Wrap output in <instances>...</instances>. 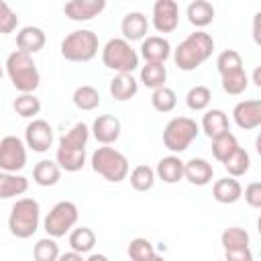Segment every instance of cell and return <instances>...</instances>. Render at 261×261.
Instances as JSON below:
<instances>
[{
  "label": "cell",
  "mask_w": 261,
  "mask_h": 261,
  "mask_svg": "<svg viewBox=\"0 0 261 261\" xmlns=\"http://www.w3.org/2000/svg\"><path fill=\"white\" fill-rule=\"evenodd\" d=\"M214 51V39L204 33L196 31L190 33L173 51V61L181 71H194L198 69Z\"/></svg>",
  "instance_id": "obj_1"
},
{
  "label": "cell",
  "mask_w": 261,
  "mask_h": 261,
  "mask_svg": "<svg viewBox=\"0 0 261 261\" xmlns=\"http://www.w3.org/2000/svg\"><path fill=\"white\" fill-rule=\"evenodd\" d=\"M41 206L33 198H18L8 216V230L16 239H31L39 230Z\"/></svg>",
  "instance_id": "obj_2"
},
{
  "label": "cell",
  "mask_w": 261,
  "mask_h": 261,
  "mask_svg": "<svg viewBox=\"0 0 261 261\" xmlns=\"http://www.w3.org/2000/svg\"><path fill=\"white\" fill-rule=\"evenodd\" d=\"M6 73L18 92H35L41 84V73L37 69V63L33 61V55L18 49L8 55Z\"/></svg>",
  "instance_id": "obj_3"
},
{
  "label": "cell",
  "mask_w": 261,
  "mask_h": 261,
  "mask_svg": "<svg viewBox=\"0 0 261 261\" xmlns=\"http://www.w3.org/2000/svg\"><path fill=\"white\" fill-rule=\"evenodd\" d=\"M92 169L106 181L118 184L128 175V159L114 147L104 145L92 153Z\"/></svg>",
  "instance_id": "obj_4"
},
{
  "label": "cell",
  "mask_w": 261,
  "mask_h": 261,
  "mask_svg": "<svg viewBox=\"0 0 261 261\" xmlns=\"http://www.w3.org/2000/svg\"><path fill=\"white\" fill-rule=\"evenodd\" d=\"M98 49H100L98 35L88 29L73 31L61 41V57L67 61H73V63L92 61L96 57Z\"/></svg>",
  "instance_id": "obj_5"
},
{
  "label": "cell",
  "mask_w": 261,
  "mask_h": 261,
  "mask_svg": "<svg viewBox=\"0 0 261 261\" xmlns=\"http://www.w3.org/2000/svg\"><path fill=\"white\" fill-rule=\"evenodd\" d=\"M102 63L116 73H133L139 67V53L126 39H110L102 47Z\"/></svg>",
  "instance_id": "obj_6"
},
{
  "label": "cell",
  "mask_w": 261,
  "mask_h": 261,
  "mask_svg": "<svg viewBox=\"0 0 261 261\" xmlns=\"http://www.w3.org/2000/svg\"><path fill=\"white\" fill-rule=\"evenodd\" d=\"M200 126L190 116H175L163 128V145L171 153H184L198 137Z\"/></svg>",
  "instance_id": "obj_7"
},
{
  "label": "cell",
  "mask_w": 261,
  "mask_h": 261,
  "mask_svg": "<svg viewBox=\"0 0 261 261\" xmlns=\"http://www.w3.org/2000/svg\"><path fill=\"white\" fill-rule=\"evenodd\" d=\"M77 216H80L77 206H75L73 202H69V200H61V202H57V204L49 210V214L45 216V222H43L45 232H47L49 237H53V239L65 237V234L75 226Z\"/></svg>",
  "instance_id": "obj_8"
},
{
  "label": "cell",
  "mask_w": 261,
  "mask_h": 261,
  "mask_svg": "<svg viewBox=\"0 0 261 261\" xmlns=\"http://www.w3.org/2000/svg\"><path fill=\"white\" fill-rule=\"evenodd\" d=\"M24 165H27V145L14 135L4 137L0 141V169L18 173Z\"/></svg>",
  "instance_id": "obj_9"
},
{
  "label": "cell",
  "mask_w": 261,
  "mask_h": 261,
  "mask_svg": "<svg viewBox=\"0 0 261 261\" xmlns=\"http://www.w3.org/2000/svg\"><path fill=\"white\" fill-rule=\"evenodd\" d=\"M24 145L35 153H45L53 145V126L43 118H33L24 128Z\"/></svg>",
  "instance_id": "obj_10"
},
{
  "label": "cell",
  "mask_w": 261,
  "mask_h": 261,
  "mask_svg": "<svg viewBox=\"0 0 261 261\" xmlns=\"http://www.w3.org/2000/svg\"><path fill=\"white\" fill-rule=\"evenodd\" d=\"M179 24V6L175 0H155L153 27L157 33H173Z\"/></svg>",
  "instance_id": "obj_11"
},
{
  "label": "cell",
  "mask_w": 261,
  "mask_h": 261,
  "mask_svg": "<svg viewBox=\"0 0 261 261\" xmlns=\"http://www.w3.org/2000/svg\"><path fill=\"white\" fill-rule=\"evenodd\" d=\"M106 8V0H69L63 6V14L69 20L75 22H86L102 14Z\"/></svg>",
  "instance_id": "obj_12"
},
{
  "label": "cell",
  "mask_w": 261,
  "mask_h": 261,
  "mask_svg": "<svg viewBox=\"0 0 261 261\" xmlns=\"http://www.w3.org/2000/svg\"><path fill=\"white\" fill-rule=\"evenodd\" d=\"M232 118L239 128L253 130L261 124V100H243L232 108Z\"/></svg>",
  "instance_id": "obj_13"
},
{
  "label": "cell",
  "mask_w": 261,
  "mask_h": 261,
  "mask_svg": "<svg viewBox=\"0 0 261 261\" xmlns=\"http://www.w3.org/2000/svg\"><path fill=\"white\" fill-rule=\"evenodd\" d=\"M120 120L116 118V116H112V114H100L94 122H92V135H94V139L98 141V143H102V145H112V143H116L118 141V137H120Z\"/></svg>",
  "instance_id": "obj_14"
},
{
  "label": "cell",
  "mask_w": 261,
  "mask_h": 261,
  "mask_svg": "<svg viewBox=\"0 0 261 261\" xmlns=\"http://www.w3.org/2000/svg\"><path fill=\"white\" fill-rule=\"evenodd\" d=\"M171 55V45L165 37L151 35L141 41V57L149 63H165Z\"/></svg>",
  "instance_id": "obj_15"
},
{
  "label": "cell",
  "mask_w": 261,
  "mask_h": 261,
  "mask_svg": "<svg viewBox=\"0 0 261 261\" xmlns=\"http://www.w3.org/2000/svg\"><path fill=\"white\" fill-rule=\"evenodd\" d=\"M184 177L192 186H208L214 177V167L202 157H192L190 161H184Z\"/></svg>",
  "instance_id": "obj_16"
},
{
  "label": "cell",
  "mask_w": 261,
  "mask_h": 261,
  "mask_svg": "<svg viewBox=\"0 0 261 261\" xmlns=\"http://www.w3.org/2000/svg\"><path fill=\"white\" fill-rule=\"evenodd\" d=\"M120 31H122V39H126L128 43L133 41H143L147 37V31H149V20L143 12L135 10V12H128L122 22H120Z\"/></svg>",
  "instance_id": "obj_17"
},
{
  "label": "cell",
  "mask_w": 261,
  "mask_h": 261,
  "mask_svg": "<svg viewBox=\"0 0 261 261\" xmlns=\"http://www.w3.org/2000/svg\"><path fill=\"white\" fill-rule=\"evenodd\" d=\"M45 41H47L45 31L39 29V27H33V24L22 27L16 33V47H18V51H24L29 55L39 53L45 47Z\"/></svg>",
  "instance_id": "obj_18"
},
{
  "label": "cell",
  "mask_w": 261,
  "mask_h": 261,
  "mask_svg": "<svg viewBox=\"0 0 261 261\" xmlns=\"http://www.w3.org/2000/svg\"><path fill=\"white\" fill-rule=\"evenodd\" d=\"M55 161L61 169L75 173L86 165V147H67V145H57Z\"/></svg>",
  "instance_id": "obj_19"
},
{
  "label": "cell",
  "mask_w": 261,
  "mask_h": 261,
  "mask_svg": "<svg viewBox=\"0 0 261 261\" xmlns=\"http://www.w3.org/2000/svg\"><path fill=\"white\" fill-rule=\"evenodd\" d=\"M212 198L220 204H234L243 198V188L241 184L228 175V177H222V179H216L214 186H212Z\"/></svg>",
  "instance_id": "obj_20"
},
{
  "label": "cell",
  "mask_w": 261,
  "mask_h": 261,
  "mask_svg": "<svg viewBox=\"0 0 261 261\" xmlns=\"http://www.w3.org/2000/svg\"><path fill=\"white\" fill-rule=\"evenodd\" d=\"M27 190H29V179L24 175L0 169V200L22 196Z\"/></svg>",
  "instance_id": "obj_21"
},
{
  "label": "cell",
  "mask_w": 261,
  "mask_h": 261,
  "mask_svg": "<svg viewBox=\"0 0 261 261\" xmlns=\"http://www.w3.org/2000/svg\"><path fill=\"white\" fill-rule=\"evenodd\" d=\"M139 90V82L133 77V73H116L110 82V96L118 102L130 100Z\"/></svg>",
  "instance_id": "obj_22"
},
{
  "label": "cell",
  "mask_w": 261,
  "mask_h": 261,
  "mask_svg": "<svg viewBox=\"0 0 261 261\" xmlns=\"http://www.w3.org/2000/svg\"><path fill=\"white\" fill-rule=\"evenodd\" d=\"M155 175L165 184H177L184 177V161L177 155H167L159 159Z\"/></svg>",
  "instance_id": "obj_23"
},
{
  "label": "cell",
  "mask_w": 261,
  "mask_h": 261,
  "mask_svg": "<svg viewBox=\"0 0 261 261\" xmlns=\"http://www.w3.org/2000/svg\"><path fill=\"white\" fill-rule=\"evenodd\" d=\"M59 179H61V167L57 165V161L43 159L33 167V181L41 188H51Z\"/></svg>",
  "instance_id": "obj_24"
},
{
  "label": "cell",
  "mask_w": 261,
  "mask_h": 261,
  "mask_svg": "<svg viewBox=\"0 0 261 261\" xmlns=\"http://www.w3.org/2000/svg\"><path fill=\"white\" fill-rule=\"evenodd\" d=\"M186 16L196 29H204L214 20V6L208 0H194L190 2Z\"/></svg>",
  "instance_id": "obj_25"
},
{
  "label": "cell",
  "mask_w": 261,
  "mask_h": 261,
  "mask_svg": "<svg viewBox=\"0 0 261 261\" xmlns=\"http://www.w3.org/2000/svg\"><path fill=\"white\" fill-rule=\"evenodd\" d=\"M202 130L206 133L208 139H214V137H218V135L230 130V128H228V116H226V112L220 110V108L208 110V112L202 116Z\"/></svg>",
  "instance_id": "obj_26"
},
{
  "label": "cell",
  "mask_w": 261,
  "mask_h": 261,
  "mask_svg": "<svg viewBox=\"0 0 261 261\" xmlns=\"http://www.w3.org/2000/svg\"><path fill=\"white\" fill-rule=\"evenodd\" d=\"M220 243L224 247V253H228V251H243V249H249L251 237L241 226H228V228H224V232L220 237Z\"/></svg>",
  "instance_id": "obj_27"
},
{
  "label": "cell",
  "mask_w": 261,
  "mask_h": 261,
  "mask_svg": "<svg viewBox=\"0 0 261 261\" xmlns=\"http://www.w3.org/2000/svg\"><path fill=\"white\" fill-rule=\"evenodd\" d=\"M222 165H224V169H226L228 175L241 177V175H245V173L249 171V167H251V157H249V153H247L243 147H237V149L222 161Z\"/></svg>",
  "instance_id": "obj_28"
},
{
  "label": "cell",
  "mask_w": 261,
  "mask_h": 261,
  "mask_svg": "<svg viewBox=\"0 0 261 261\" xmlns=\"http://www.w3.org/2000/svg\"><path fill=\"white\" fill-rule=\"evenodd\" d=\"M96 245V234L90 226H77L69 230V247L82 255L90 253Z\"/></svg>",
  "instance_id": "obj_29"
},
{
  "label": "cell",
  "mask_w": 261,
  "mask_h": 261,
  "mask_svg": "<svg viewBox=\"0 0 261 261\" xmlns=\"http://www.w3.org/2000/svg\"><path fill=\"white\" fill-rule=\"evenodd\" d=\"M12 108L22 118H35L41 112V100L33 92H20V96L14 98Z\"/></svg>",
  "instance_id": "obj_30"
},
{
  "label": "cell",
  "mask_w": 261,
  "mask_h": 261,
  "mask_svg": "<svg viewBox=\"0 0 261 261\" xmlns=\"http://www.w3.org/2000/svg\"><path fill=\"white\" fill-rule=\"evenodd\" d=\"M71 100H73L75 108L88 112V110H94L100 106V92L94 86H80V88H75Z\"/></svg>",
  "instance_id": "obj_31"
},
{
  "label": "cell",
  "mask_w": 261,
  "mask_h": 261,
  "mask_svg": "<svg viewBox=\"0 0 261 261\" xmlns=\"http://www.w3.org/2000/svg\"><path fill=\"white\" fill-rule=\"evenodd\" d=\"M165 80H167V69H165L163 63H149L147 61L143 65V69H141V82L147 88L155 90L159 86H165Z\"/></svg>",
  "instance_id": "obj_32"
},
{
  "label": "cell",
  "mask_w": 261,
  "mask_h": 261,
  "mask_svg": "<svg viewBox=\"0 0 261 261\" xmlns=\"http://www.w3.org/2000/svg\"><path fill=\"white\" fill-rule=\"evenodd\" d=\"M237 147H239V141H237V137H234L230 130H226V133H222V135H218V137L212 139V155H214V159L220 161V163H222Z\"/></svg>",
  "instance_id": "obj_33"
},
{
  "label": "cell",
  "mask_w": 261,
  "mask_h": 261,
  "mask_svg": "<svg viewBox=\"0 0 261 261\" xmlns=\"http://www.w3.org/2000/svg\"><path fill=\"white\" fill-rule=\"evenodd\" d=\"M151 104H153V108L157 110V112H171L173 108H175V104H177V96H175V92L171 90V88H167V86H159V88H155L153 90V94H151Z\"/></svg>",
  "instance_id": "obj_34"
},
{
  "label": "cell",
  "mask_w": 261,
  "mask_h": 261,
  "mask_svg": "<svg viewBox=\"0 0 261 261\" xmlns=\"http://www.w3.org/2000/svg\"><path fill=\"white\" fill-rule=\"evenodd\" d=\"M128 257L133 261H149V259H157L159 255L155 253V247L151 241L143 239V237H137L128 243V249H126Z\"/></svg>",
  "instance_id": "obj_35"
},
{
  "label": "cell",
  "mask_w": 261,
  "mask_h": 261,
  "mask_svg": "<svg viewBox=\"0 0 261 261\" xmlns=\"http://www.w3.org/2000/svg\"><path fill=\"white\" fill-rule=\"evenodd\" d=\"M155 169H151L149 165H137L130 171V186L137 192H149L155 186Z\"/></svg>",
  "instance_id": "obj_36"
},
{
  "label": "cell",
  "mask_w": 261,
  "mask_h": 261,
  "mask_svg": "<svg viewBox=\"0 0 261 261\" xmlns=\"http://www.w3.org/2000/svg\"><path fill=\"white\" fill-rule=\"evenodd\" d=\"M210 100H212V92H210L208 86H194V88H190V92L186 96V104L194 112L206 110L208 104H210Z\"/></svg>",
  "instance_id": "obj_37"
},
{
  "label": "cell",
  "mask_w": 261,
  "mask_h": 261,
  "mask_svg": "<svg viewBox=\"0 0 261 261\" xmlns=\"http://www.w3.org/2000/svg\"><path fill=\"white\" fill-rule=\"evenodd\" d=\"M222 77V90L230 96H239L247 90L249 86V77L245 73V69H239V71H230V73H224L220 75Z\"/></svg>",
  "instance_id": "obj_38"
},
{
  "label": "cell",
  "mask_w": 261,
  "mask_h": 261,
  "mask_svg": "<svg viewBox=\"0 0 261 261\" xmlns=\"http://www.w3.org/2000/svg\"><path fill=\"white\" fill-rule=\"evenodd\" d=\"M33 257L37 261H57L59 259V247L55 243L53 237H45V239H39L33 247Z\"/></svg>",
  "instance_id": "obj_39"
},
{
  "label": "cell",
  "mask_w": 261,
  "mask_h": 261,
  "mask_svg": "<svg viewBox=\"0 0 261 261\" xmlns=\"http://www.w3.org/2000/svg\"><path fill=\"white\" fill-rule=\"evenodd\" d=\"M90 139V128L84 122H75L65 135H61L59 145H67V147H86Z\"/></svg>",
  "instance_id": "obj_40"
},
{
  "label": "cell",
  "mask_w": 261,
  "mask_h": 261,
  "mask_svg": "<svg viewBox=\"0 0 261 261\" xmlns=\"http://www.w3.org/2000/svg\"><path fill=\"white\" fill-rule=\"evenodd\" d=\"M216 69H218L220 75L243 69V57H241V53L234 51V49H226V51H222V53L216 57Z\"/></svg>",
  "instance_id": "obj_41"
},
{
  "label": "cell",
  "mask_w": 261,
  "mask_h": 261,
  "mask_svg": "<svg viewBox=\"0 0 261 261\" xmlns=\"http://www.w3.org/2000/svg\"><path fill=\"white\" fill-rule=\"evenodd\" d=\"M16 27H18L16 12L4 0H0V35H10L16 31Z\"/></svg>",
  "instance_id": "obj_42"
},
{
  "label": "cell",
  "mask_w": 261,
  "mask_h": 261,
  "mask_svg": "<svg viewBox=\"0 0 261 261\" xmlns=\"http://www.w3.org/2000/svg\"><path fill=\"white\" fill-rule=\"evenodd\" d=\"M245 202L251 208H261V184L259 181H251L245 188Z\"/></svg>",
  "instance_id": "obj_43"
},
{
  "label": "cell",
  "mask_w": 261,
  "mask_h": 261,
  "mask_svg": "<svg viewBox=\"0 0 261 261\" xmlns=\"http://www.w3.org/2000/svg\"><path fill=\"white\" fill-rule=\"evenodd\" d=\"M226 261H251L253 255H251V249H243V251H228L224 253Z\"/></svg>",
  "instance_id": "obj_44"
},
{
  "label": "cell",
  "mask_w": 261,
  "mask_h": 261,
  "mask_svg": "<svg viewBox=\"0 0 261 261\" xmlns=\"http://www.w3.org/2000/svg\"><path fill=\"white\" fill-rule=\"evenodd\" d=\"M82 257H84V255H82V253H77V251H73V249H71L69 253L59 255V259H61V261H82Z\"/></svg>",
  "instance_id": "obj_45"
},
{
  "label": "cell",
  "mask_w": 261,
  "mask_h": 261,
  "mask_svg": "<svg viewBox=\"0 0 261 261\" xmlns=\"http://www.w3.org/2000/svg\"><path fill=\"white\" fill-rule=\"evenodd\" d=\"M259 18H261V12H257L255 18H253V37H255L257 43H259Z\"/></svg>",
  "instance_id": "obj_46"
},
{
  "label": "cell",
  "mask_w": 261,
  "mask_h": 261,
  "mask_svg": "<svg viewBox=\"0 0 261 261\" xmlns=\"http://www.w3.org/2000/svg\"><path fill=\"white\" fill-rule=\"evenodd\" d=\"M253 82H255V86H261V69H259V67H257L255 73H253Z\"/></svg>",
  "instance_id": "obj_47"
},
{
  "label": "cell",
  "mask_w": 261,
  "mask_h": 261,
  "mask_svg": "<svg viewBox=\"0 0 261 261\" xmlns=\"http://www.w3.org/2000/svg\"><path fill=\"white\" fill-rule=\"evenodd\" d=\"M88 261H106V255H90Z\"/></svg>",
  "instance_id": "obj_48"
},
{
  "label": "cell",
  "mask_w": 261,
  "mask_h": 261,
  "mask_svg": "<svg viewBox=\"0 0 261 261\" xmlns=\"http://www.w3.org/2000/svg\"><path fill=\"white\" fill-rule=\"evenodd\" d=\"M0 80H2V67H0Z\"/></svg>",
  "instance_id": "obj_49"
}]
</instances>
